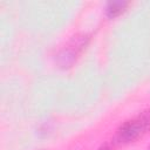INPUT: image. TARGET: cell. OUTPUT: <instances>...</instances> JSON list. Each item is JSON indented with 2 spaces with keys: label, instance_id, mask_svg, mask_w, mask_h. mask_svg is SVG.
<instances>
[{
  "label": "cell",
  "instance_id": "6da1fadb",
  "mask_svg": "<svg viewBox=\"0 0 150 150\" xmlns=\"http://www.w3.org/2000/svg\"><path fill=\"white\" fill-rule=\"evenodd\" d=\"M150 129V111H144L138 117L127 121L117 131V141L121 143L134 142Z\"/></svg>",
  "mask_w": 150,
  "mask_h": 150
},
{
  "label": "cell",
  "instance_id": "3957f363",
  "mask_svg": "<svg viewBox=\"0 0 150 150\" xmlns=\"http://www.w3.org/2000/svg\"><path fill=\"white\" fill-rule=\"evenodd\" d=\"M98 150H114V148L110 144H103Z\"/></svg>",
  "mask_w": 150,
  "mask_h": 150
},
{
  "label": "cell",
  "instance_id": "7a4b0ae2",
  "mask_svg": "<svg viewBox=\"0 0 150 150\" xmlns=\"http://www.w3.org/2000/svg\"><path fill=\"white\" fill-rule=\"evenodd\" d=\"M127 6H128V2H125V1H110L107 5V9H105L108 18H110V19L116 18L125 9Z\"/></svg>",
  "mask_w": 150,
  "mask_h": 150
},
{
  "label": "cell",
  "instance_id": "277c9868",
  "mask_svg": "<svg viewBox=\"0 0 150 150\" xmlns=\"http://www.w3.org/2000/svg\"><path fill=\"white\" fill-rule=\"evenodd\" d=\"M149 150H150V145H149Z\"/></svg>",
  "mask_w": 150,
  "mask_h": 150
}]
</instances>
